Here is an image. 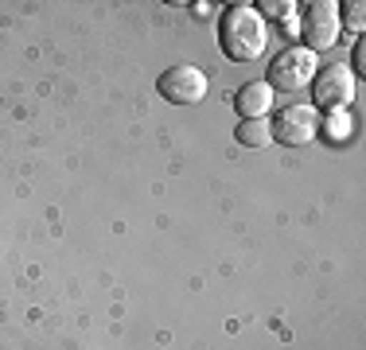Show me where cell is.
I'll use <instances>...</instances> for the list:
<instances>
[{
  "label": "cell",
  "mask_w": 366,
  "mask_h": 350,
  "mask_svg": "<svg viewBox=\"0 0 366 350\" xmlns=\"http://www.w3.org/2000/svg\"><path fill=\"white\" fill-rule=\"evenodd\" d=\"M269 35H265V20L254 12V4H230L219 16V47L226 59L234 63H254L265 51Z\"/></svg>",
  "instance_id": "6da1fadb"
},
{
  "label": "cell",
  "mask_w": 366,
  "mask_h": 350,
  "mask_svg": "<svg viewBox=\"0 0 366 350\" xmlns=\"http://www.w3.org/2000/svg\"><path fill=\"white\" fill-rule=\"evenodd\" d=\"M296 28H300V39H304V47H308L312 55L335 47L339 28H343V24H339V4L335 0H312V4H304Z\"/></svg>",
  "instance_id": "7a4b0ae2"
},
{
  "label": "cell",
  "mask_w": 366,
  "mask_h": 350,
  "mask_svg": "<svg viewBox=\"0 0 366 350\" xmlns=\"http://www.w3.org/2000/svg\"><path fill=\"white\" fill-rule=\"evenodd\" d=\"M312 109H324V113H339L355 101V74L343 63L335 66H320L312 74Z\"/></svg>",
  "instance_id": "3957f363"
},
{
  "label": "cell",
  "mask_w": 366,
  "mask_h": 350,
  "mask_svg": "<svg viewBox=\"0 0 366 350\" xmlns=\"http://www.w3.org/2000/svg\"><path fill=\"white\" fill-rule=\"evenodd\" d=\"M320 70L316 55L308 47H289L269 63V90H281V94H296L312 82V74Z\"/></svg>",
  "instance_id": "277c9868"
},
{
  "label": "cell",
  "mask_w": 366,
  "mask_h": 350,
  "mask_svg": "<svg viewBox=\"0 0 366 350\" xmlns=\"http://www.w3.org/2000/svg\"><path fill=\"white\" fill-rule=\"evenodd\" d=\"M207 90H211L207 74L199 66H191V63H176V66H168L160 78H156V94H160L164 101H172V105H195V101L207 98Z\"/></svg>",
  "instance_id": "5b68a950"
},
{
  "label": "cell",
  "mask_w": 366,
  "mask_h": 350,
  "mask_svg": "<svg viewBox=\"0 0 366 350\" xmlns=\"http://www.w3.org/2000/svg\"><path fill=\"white\" fill-rule=\"evenodd\" d=\"M273 140H281V144H292V148H300V144H312V136H316V125H320V117H316V109L312 105H285L281 113H277L273 121Z\"/></svg>",
  "instance_id": "8992f818"
},
{
  "label": "cell",
  "mask_w": 366,
  "mask_h": 350,
  "mask_svg": "<svg viewBox=\"0 0 366 350\" xmlns=\"http://www.w3.org/2000/svg\"><path fill=\"white\" fill-rule=\"evenodd\" d=\"M234 109L242 113V121L265 117V113L273 109V90H269V82H246V86H238V94H234Z\"/></svg>",
  "instance_id": "52a82bcc"
},
{
  "label": "cell",
  "mask_w": 366,
  "mask_h": 350,
  "mask_svg": "<svg viewBox=\"0 0 366 350\" xmlns=\"http://www.w3.org/2000/svg\"><path fill=\"white\" fill-rule=\"evenodd\" d=\"M234 136H238V144H246V148H269L273 144V125H269V117H249V121H242V125L234 129Z\"/></svg>",
  "instance_id": "ba28073f"
},
{
  "label": "cell",
  "mask_w": 366,
  "mask_h": 350,
  "mask_svg": "<svg viewBox=\"0 0 366 350\" xmlns=\"http://www.w3.org/2000/svg\"><path fill=\"white\" fill-rule=\"evenodd\" d=\"M316 136L331 140V144H343V140L351 136V113H347V109H339V113H327V117L316 125Z\"/></svg>",
  "instance_id": "9c48e42d"
},
{
  "label": "cell",
  "mask_w": 366,
  "mask_h": 350,
  "mask_svg": "<svg viewBox=\"0 0 366 350\" xmlns=\"http://www.w3.org/2000/svg\"><path fill=\"white\" fill-rule=\"evenodd\" d=\"M254 12H257V16H269V20L281 24V20H289V16L296 12V4H292V0H257Z\"/></svg>",
  "instance_id": "30bf717a"
},
{
  "label": "cell",
  "mask_w": 366,
  "mask_h": 350,
  "mask_svg": "<svg viewBox=\"0 0 366 350\" xmlns=\"http://www.w3.org/2000/svg\"><path fill=\"white\" fill-rule=\"evenodd\" d=\"M343 12H339V24H347L351 31H362V24H366V12H362V0H351V4H339Z\"/></svg>",
  "instance_id": "8fae6325"
},
{
  "label": "cell",
  "mask_w": 366,
  "mask_h": 350,
  "mask_svg": "<svg viewBox=\"0 0 366 350\" xmlns=\"http://www.w3.org/2000/svg\"><path fill=\"white\" fill-rule=\"evenodd\" d=\"M347 70H351V74H366V43L362 39L355 43V55H351V66Z\"/></svg>",
  "instance_id": "7c38bea8"
}]
</instances>
